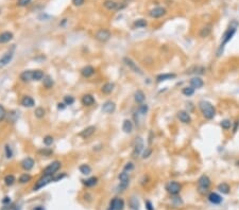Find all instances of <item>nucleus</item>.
<instances>
[{
    "label": "nucleus",
    "mask_w": 239,
    "mask_h": 210,
    "mask_svg": "<svg viewBox=\"0 0 239 210\" xmlns=\"http://www.w3.org/2000/svg\"><path fill=\"white\" fill-rule=\"evenodd\" d=\"M237 27H238V24L236 21H233L231 24V26L226 29V31L224 32V34L222 35V40H221V43H220V46L217 50V56H220L221 55L222 51H223L224 47L229 40L233 38V36L235 35L236 31H237Z\"/></svg>",
    "instance_id": "nucleus-1"
},
{
    "label": "nucleus",
    "mask_w": 239,
    "mask_h": 210,
    "mask_svg": "<svg viewBox=\"0 0 239 210\" xmlns=\"http://www.w3.org/2000/svg\"><path fill=\"white\" fill-rule=\"evenodd\" d=\"M199 109H200L202 116L207 120H212L216 116V108L210 101L202 100L199 102Z\"/></svg>",
    "instance_id": "nucleus-2"
},
{
    "label": "nucleus",
    "mask_w": 239,
    "mask_h": 210,
    "mask_svg": "<svg viewBox=\"0 0 239 210\" xmlns=\"http://www.w3.org/2000/svg\"><path fill=\"white\" fill-rule=\"evenodd\" d=\"M198 192L200 194L204 195L208 192L210 188V185H212V181H210V178L207 176V175H201L198 179Z\"/></svg>",
    "instance_id": "nucleus-3"
},
{
    "label": "nucleus",
    "mask_w": 239,
    "mask_h": 210,
    "mask_svg": "<svg viewBox=\"0 0 239 210\" xmlns=\"http://www.w3.org/2000/svg\"><path fill=\"white\" fill-rule=\"evenodd\" d=\"M118 178H119L120 183H119V186L117 188V191L118 192H123L126 191V189L129 187V184H130V175L129 173L126 172V171H122L119 175H118Z\"/></svg>",
    "instance_id": "nucleus-4"
},
{
    "label": "nucleus",
    "mask_w": 239,
    "mask_h": 210,
    "mask_svg": "<svg viewBox=\"0 0 239 210\" xmlns=\"http://www.w3.org/2000/svg\"><path fill=\"white\" fill-rule=\"evenodd\" d=\"M53 181V175H45L43 174V176L39 177L37 179V181L35 183L33 187V190L34 191H38L41 190V188H44L45 186H47L48 184Z\"/></svg>",
    "instance_id": "nucleus-5"
},
{
    "label": "nucleus",
    "mask_w": 239,
    "mask_h": 210,
    "mask_svg": "<svg viewBox=\"0 0 239 210\" xmlns=\"http://www.w3.org/2000/svg\"><path fill=\"white\" fill-rule=\"evenodd\" d=\"M61 167H62L61 161L54 160V161H52L51 163H49V165H48L47 167H46L45 169L43 170V174H45V175H54L55 173L57 172V171L61 169Z\"/></svg>",
    "instance_id": "nucleus-6"
},
{
    "label": "nucleus",
    "mask_w": 239,
    "mask_h": 210,
    "mask_svg": "<svg viewBox=\"0 0 239 210\" xmlns=\"http://www.w3.org/2000/svg\"><path fill=\"white\" fill-rule=\"evenodd\" d=\"M145 149V144H143V139L141 137H137L135 139V143H134V149H133V153L132 156L134 158H137L139 155L143 152Z\"/></svg>",
    "instance_id": "nucleus-7"
},
{
    "label": "nucleus",
    "mask_w": 239,
    "mask_h": 210,
    "mask_svg": "<svg viewBox=\"0 0 239 210\" xmlns=\"http://www.w3.org/2000/svg\"><path fill=\"white\" fill-rule=\"evenodd\" d=\"M181 189H182V186L178 183V181H169L168 184L166 185V190L168 193H170L171 195H176L181 192Z\"/></svg>",
    "instance_id": "nucleus-8"
},
{
    "label": "nucleus",
    "mask_w": 239,
    "mask_h": 210,
    "mask_svg": "<svg viewBox=\"0 0 239 210\" xmlns=\"http://www.w3.org/2000/svg\"><path fill=\"white\" fill-rule=\"evenodd\" d=\"M95 37L97 40L101 41V43H105L111 38V32L108 29H100L96 32Z\"/></svg>",
    "instance_id": "nucleus-9"
},
{
    "label": "nucleus",
    "mask_w": 239,
    "mask_h": 210,
    "mask_svg": "<svg viewBox=\"0 0 239 210\" xmlns=\"http://www.w3.org/2000/svg\"><path fill=\"white\" fill-rule=\"evenodd\" d=\"M123 207H124L123 200L120 197H115L111 200L108 210H123Z\"/></svg>",
    "instance_id": "nucleus-10"
},
{
    "label": "nucleus",
    "mask_w": 239,
    "mask_h": 210,
    "mask_svg": "<svg viewBox=\"0 0 239 210\" xmlns=\"http://www.w3.org/2000/svg\"><path fill=\"white\" fill-rule=\"evenodd\" d=\"M123 63L126 64V65L129 67V68L131 69L133 72L138 73V74H143V70L139 68V67L137 66V64H136L132 59H130V57H124V59H123Z\"/></svg>",
    "instance_id": "nucleus-11"
},
{
    "label": "nucleus",
    "mask_w": 239,
    "mask_h": 210,
    "mask_svg": "<svg viewBox=\"0 0 239 210\" xmlns=\"http://www.w3.org/2000/svg\"><path fill=\"white\" fill-rule=\"evenodd\" d=\"M13 56H14V47L12 48V50H9V51L0 59V69L8 65V64L12 61Z\"/></svg>",
    "instance_id": "nucleus-12"
},
{
    "label": "nucleus",
    "mask_w": 239,
    "mask_h": 210,
    "mask_svg": "<svg viewBox=\"0 0 239 210\" xmlns=\"http://www.w3.org/2000/svg\"><path fill=\"white\" fill-rule=\"evenodd\" d=\"M166 13H167L166 9L162 8V6H157V8H154L150 11L149 15H150V17H152V18H161L166 15Z\"/></svg>",
    "instance_id": "nucleus-13"
},
{
    "label": "nucleus",
    "mask_w": 239,
    "mask_h": 210,
    "mask_svg": "<svg viewBox=\"0 0 239 210\" xmlns=\"http://www.w3.org/2000/svg\"><path fill=\"white\" fill-rule=\"evenodd\" d=\"M102 113L103 114H108V115H111L113 114L114 112L116 110V104L113 102V101H106L103 105H102V108H101Z\"/></svg>",
    "instance_id": "nucleus-14"
},
{
    "label": "nucleus",
    "mask_w": 239,
    "mask_h": 210,
    "mask_svg": "<svg viewBox=\"0 0 239 210\" xmlns=\"http://www.w3.org/2000/svg\"><path fill=\"white\" fill-rule=\"evenodd\" d=\"M212 31H213V25L206 24L205 26H203L200 29V31H199V36H200L201 38H206L212 34Z\"/></svg>",
    "instance_id": "nucleus-15"
},
{
    "label": "nucleus",
    "mask_w": 239,
    "mask_h": 210,
    "mask_svg": "<svg viewBox=\"0 0 239 210\" xmlns=\"http://www.w3.org/2000/svg\"><path fill=\"white\" fill-rule=\"evenodd\" d=\"M178 119L184 124H189L191 122V117H190L189 113L186 112V110H180V112H178Z\"/></svg>",
    "instance_id": "nucleus-16"
},
{
    "label": "nucleus",
    "mask_w": 239,
    "mask_h": 210,
    "mask_svg": "<svg viewBox=\"0 0 239 210\" xmlns=\"http://www.w3.org/2000/svg\"><path fill=\"white\" fill-rule=\"evenodd\" d=\"M34 159L31 158V157H25L22 160V162H20V166H22V168L24 169L25 171H30L33 169L34 167Z\"/></svg>",
    "instance_id": "nucleus-17"
},
{
    "label": "nucleus",
    "mask_w": 239,
    "mask_h": 210,
    "mask_svg": "<svg viewBox=\"0 0 239 210\" xmlns=\"http://www.w3.org/2000/svg\"><path fill=\"white\" fill-rule=\"evenodd\" d=\"M95 132H96V126L90 125V126L85 128L79 135H80V137H82L83 139H87V138H89L90 136H92V134H94Z\"/></svg>",
    "instance_id": "nucleus-18"
},
{
    "label": "nucleus",
    "mask_w": 239,
    "mask_h": 210,
    "mask_svg": "<svg viewBox=\"0 0 239 210\" xmlns=\"http://www.w3.org/2000/svg\"><path fill=\"white\" fill-rule=\"evenodd\" d=\"M81 102H82V104L84 106H92L94 105L95 103H96V100H95L94 96L90 94H84V96L82 97V99H81Z\"/></svg>",
    "instance_id": "nucleus-19"
},
{
    "label": "nucleus",
    "mask_w": 239,
    "mask_h": 210,
    "mask_svg": "<svg viewBox=\"0 0 239 210\" xmlns=\"http://www.w3.org/2000/svg\"><path fill=\"white\" fill-rule=\"evenodd\" d=\"M190 86L194 89H200L204 86V81L200 77H194L190 80Z\"/></svg>",
    "instance_id": "nucleus-20"
},
{
    "label": "nucleus",
    "mask_w": 239,
    "mask_h": 210,
    "mask_svg": "<svg viewBox=\"0 0 239 210\" xmlns=\"http://www.w3.org/2000/svg\"><path fill=\"white\" fill-rule=\"evenodd\" d=\"M20 104H22L24 107H33L34 105H35V101H34V99L32 98V97L30 96H25L22 97V101H20Z\"/></svg>",
    "instance_id": "nucleus-21"
},
{
    "label": "nucleus",
    "mask_w": 239,
    "mask_h": 210,
    "mask_svg": "<svg viewBox=\"0 0 239 210\" xmlns=\"http://www.w3.org/2000/svg\"><path fill=\"white\" fill-rule=\"evenodd\" d=\"M95 68L92 66H85V67H83L82 69H81V74L83 75L84 78H90V77H92V75L95 74Z\"/></svg>",
    "instance_id": "nucleus-22"
},
{
    "label": "nucleus",
    "mask_w": 239,
    "mask_h": 210,
    "mask_svg": "<svg viewBox=\"0 0 239 210\" xmlns=\"http://www.w3.org/2000/svg\"><path fill=\"white\" fill-rule=\"evenodd\" d=\"M103 6H104V8L108 11H116V10H118V9H120V6H118V3L116 1H114V0H105V1L103 2Z\"/></svg>",
    "instance_id": "nucleus-23"
},
{
    "label": "nucleus",
    "mask_w": 239,
    "mask_h": 210,
    "mask_svg": "<svg viewBox=\"0 0 239 210\" xmlns=\"http://www.w3.org/2000/svg\"><path fill=\"white\" fill-rule=\"evenodd\" d=\"M176 78V74L175 73H163V74H159L156 77V82L157 83H162V82H165V81H168V80H173Z\"/></svg>",
    "instance_id": "nucleus-24"
},
{
    "label": "nucleus",
    "mask_w": 239,
    "mask_h": 210,
    "mask_svg": "<svg viewBox=\"0 0 239 210\" xmlns=\"http://www.w3.org/2000/svg\"><path fill=\"white\" fill-rule=\"evenodd\" d=\"M20 80L22 82H31L33 81V70H25L20 73Z\"/></svg>",
    "instance_id": "nucleus-25"
},
{
    "label": "nucleus",
    "mask_w": 239,
    "mask_h": 210,
    "mask_svg": "<svg viewBox=\"0 0 239 210\" xmlns=\"http://www.w3.org/2000/svg\"><path fill=\"white\" fill-rule=\"evenodd\" d=\"M13 40V33L12 32L6 31L0 34V44H6Z\"/></svg>",
    "instance_id": "nucleus-26"
},
{
    "label": "nucleus",
    "mask_w": 239,
    "mask_h": 210,
    "mask_svg": "<svg viewBox=\"0 0 239 210\" xmlns=\"http://www.w3.org/2000/svg\"><path fill=\"white\" fill-rule=\"evenodd\" d=\"M207 198H208V200L212 203V204H215V205L220 204V203L222 202V197H220L218 193H215V192L210 193Z\"/></svg>",
    "instance_id": "nucleus-27"
},
{
    "label": "nucleus",
    "mask_w": 239,
    "mask_h": 210,
    "mask_svg": "<svg viewBox=\"0 0 239 210\" xmlns=\"http://www.w3.org/2000/svg\"><path fill=\"white\" fill-rule=\"evenodd\" d=\"M114 88H115V84L108 82V83H105V84L101 87V91H102V94H110L113 92Z\"/></svg>",
    "instance_id": "nucleus-28"
},
{
    "label": "nucleus",
    "mask_w": 239,
    "mask_h": 210,
    "mask_svg": "<svg viewBox=\"0 0 239 210\" xmlns=\"http://www.w3.org/2000/svg\"><path fill=\"white\" fill-rule=\"evenodd\" d=\"M122 131L127 134L132 133V131H133V122L129 119L124 120L123 123H122Z\"/></svg>",
    "instance_id": "nucleus-29"
},
{
    "label": "nucleus",
    "mask_w": 239,
    "mask_h": 210,
    "mask_svg": "<svg viewBox=\"0 0 239 210\" xmlns=\"http://www.w3.org/2000/svg\"><path fill=\"white\" fill-rule=\"evenodd\" d=\"M134 100L138 104H143V101L146 100V94L143 90H137L134 94Z\"/></svg>",
    "instance_id": "nucleus-30"
},
{
    "label": "nucleus",
    "mask_w": 239,
    "mask_h": 210,
    "mask_svg": "<svg viewBox=\"0 0 239 210\" xmlns=\"http://www.w3.org/2000/svg\"><path fill=\"white\" fill-rule=\"evenodd\" d=\"M53 84H54V81L50 75H45V78L43 79V85L46 89H50L52 88Z\"/></svg>",
    "instance_id": "nucleus-31"
},
{
    "label": "nucleus",
    "mask_w": 239,
    "mask_h": 210,
    "mask_svg": "<svg viewBox=\"0 0 239 210\" xmlns=\"http://www.w3.org/2000/svg\"><path fill=\"white\" fill-rule=\"evenodd\" d=\"M83 181V185H84V186L90 188V187L96 186L97 183H98V178L95 177V176H92V177H89V178H87V179H84V181Z\"/></svg>",
    "instance_id": "nucleus-32"
},
{
    "label": "nucleus",
    "mask_w": 239,
    "mask_h": 210,
    "mask_svg": "<svg viewBox=\"0 0 239 210\" xmlns=\"http://www.w3.org/2000/svg\"><path fill=\"white\" fill-rule=\"evenodd\" d=\"M129 206L132 210H139V203L136 197H132L129 200Z\"/></svg>",
    "instance_id": "nucleus-33"
},
{
    "label": "nucleus",
    "mask_w": 239,
    "mask_h": 210,
    "mask_svg": "<svg viewBox=\"0 0 239 210\" xmlns=\"http://www.w3.org/2000/svg\"><path fill=\"white\" fill-rule=\"evenodd\" d=\"M218 190H219L221 193H223V194H227V193L229 192V190H231V187H229V184L222 183L218 186Z\"/></svg>",
    "instance_id": "nucleus-34"
},
{
    "label": "nucleus",
    "mask_w": 239,
    "mask_h": 210,
    "mask_svg": "<svg viewBox=\"0 0 239 210\" xmlns=\"http://www.w3.org/2000/svg\"><path fill=\"white\" fill-rule=\"evenodd\" d=\"M45 78V74H44V71L39 70V69H36V70H33V81H41Z\"/></svg>",
    "instance_id": "nucleus-35"
},
{
    "label": "nucleus",
    "mask_w": 239,
    "mask_h": 210,
    "mask_svg": "<svg viewBox=\"0 0 239 210\" xmlns=\"http://www.w3.org/2000/svg\"><path fill=\"white\" fill-rule=\"evenodd\" d=\"M79 170H80V172L82 173L83 175H89L90 173H92V168H90L88 165H86V163L81 165L80 168H79Z\"/></svg>",
    "instance_id": "nucleus-36"
},
{
    "label": "nucleus",
    "mask_w": 239,
    "mask_h": 210,
    "mask_svg": "<svg viewBox=\"0 0 239 210\" xmlns=\"http://www.w3.org/2000/svg\"><path fill=\"white\" fill-rule=\"evenodd\" d=\"M45 114H46V110L44 109L43 107H36L35 110H34V115L37 119H41L45 117Z\"/></svg>",
    "instance_id": "nucleus-37"
},
{
    "label": "nucleus",
    "mask_w": 239,
    "mask_h": 210,
    "mask_svg": "<svg viewBox=\"0 0 239 210\" xmlns=\"http://www.w3.org/2000/svg\"><path fill=\"white\" fill-rule=\"evenodd\" d=\"M232 125H233V123H232V121H231V120H229V119L222 120V121L220 122V126H221V128H223L224 131L229 130V128H232Z\"/></svg>",
    "instance_id": "nucleus-38"
},
{
    "label": "nucleus",
    "mask_w": 239,
    "mask_h": 210,
    "mask_svg": "<svg viewBox=\"0 0 239 210\" xmlns=\"http://www.w3.org/2000/svg\"><path fill=\"white\" fill-rule=\"evenodd\" d=\"M182 94L185 97H191L194 94V88H192L191 86H186L182 89Z\"/></svg>",
    "instance_id": "nucleus-39"
},
{
    "label": "nucleus",
    "mask_w": 239,
    "mask_h": 210,
    "mask_svg": "<svg viewBox=\"0 0 239 210\" xmlns=\"http://www.w3.org/2000/svg\"><path fill=\"white\" fill-rule=\"evenodd\" d=\"M31 175L28 174V173H25V174H22L19 177V179H18V181H19L20 184H27L29 183L30 181H31Z\"/></svg>",
    "instance_id": "nucleus-40"
},
{
    "label": "nucleus",
    "mask_w": 239,
    "mask_h": 210,
    "mask_svg": "<svg viewBox=\"0 0 239 210\" xmlns=\"http://www.w3.org/2000/svg\"><path fill=\"white\" fill-rule=\"evenodd\" d=\"M14 183H15V177H14V175L9 174L4 177V184H6V186H12Z\"/></svg>",
    "instance_id": "nucleus-41"
},
{
    "label": "nucleus",
    "mask_w": 239,
    "mask_h": 210,
    "mask_svg": "<svg viewBox=\"0 0 239 210\" xmlns=\"http://www.w3.org/2000/svg\"><path fill=\"white\" fill-rule=\"evenodd\" d=\"M43 142H44V144H45L46 147H50V145L53 144V142H54V139H53L52 136L47 135V136H45V137H44Z\"/></svg>",
    "instance_id": "nucleus-42"
},
{
    "label": "nucleus",
    "mask_w": 239,
    "mask_h": 210,
    "mask_svg": "<svg viewBox=\"0 0 239 210\" xmlns=\"http://www.w3.org/2000/svg\"><path fill=\"white\" fill-rule=\"evenodd\" d=\"M38 154H41V156H50L51 154H53V151L51 149H48V147H44L41 150H38Z\"/></svg>",
    "instance_id": "nucleus-43"
},
{
    "label": "nucleus",
    "mask_w": 239,
    "mask_h": 210,
    "mask_svg": "<svg viewBox=\"0 0 239 210\" xmlns=\"http://www.w3.org/2000/svg\"><path fill=\"white\" fill-rule=\"evenodd\" d=\"M148 22L146 21L145 19H137L135 22H134V27L135 28H145L147 27Z\"/></svg>",
    "instance_id": "nucleus-44"
},
{
    "label": "nucleus",
    "mask_w": 239,
    "mask_h": 210,
    "mask_svg": "<svg viewBox=\"0 0 239 210\" xmlns=\"http://www.w3.org/2000/svg\"><path fill=\"white\" fill-rule=\"evenodd\" d=\"M64 103L66 105H72L75 103V98L72 96H65L64 97Z\"/></svg>",
    "instance_id": "nucleus-45"
},
{
    "label": "nucleus",
    "mask_w": 239,
    "mask_h": 210,
    "mask_svg": "<svg viewBox=\"0 0 239 210\" xmlns=\"http://www.w3.org/2000/svg\"><path fill=\"white\" fill-rule=\"evenodd\" d=\"M148 110H149V106H148L147 104H140L139 105V108H138V112L140 113L141 115H146L148 113Z\"/></svg>",
    "instance_id": "nucleus-46"
},
{
    "label": "nucleus",
    "mask_w": 239,
    "mask_h": 210,
    "mask_svg": "<svg viewBox=\"0 0 239 210\" xmlns=\"http://www.w3.org/2000/svg\"><path fill=\"white\" fill-rule=\"evenodd\" d=\"M4 150H6V158H12L13 157V150H12V147H11V145L6 144V147H4Z\"/></svg>",
    "instance_id": "nucleus-47"
},
{
    "label": "nucleus",
    "mask_w": 239,
    "mask_h": 210,
    "mask_svg": "<svg viewBox=\"0 0 239 210\" xmlns=\"http://www.w3.org/2000/svg\"><path fill=\"white\" fill-rule=\"evenodd\" d=\"M152 154V149L151 147H146V150L143 152V158L146 159V158H149Z\"/></svg>",
    "instance_id": "nucleus-48"
},
{
    "label": "nucleus",
    "mask_w": 239,
    "mask_h": 210,
    "mask_svg": "<svg viewBox=\"0 0 239 210\" xmlns=\"http://www.w3.org/2000/svg\"><path fill=\"white\" fill-rule=\"evenodd\" d=\"M6 117V108L3 107L1 104H0V122L3 121L4 118Z\"/></svg>",
    "instance_id": "nucleus-49"
},
{
    "label": "nucleus",
    "mask_w": 239,
    "mask_h": 210,
    "mask_svg": "<svg viewBox=\"0 0 239 210\" xmlns=\"http://www.w3.org/2000/svg\"><path fill=\"white\" fill-rule=\"evenodd\" d=\"M133 169H134V163L133 162H127L126 166L123 167V171H126V172H127V173H130Z\"/></svg>",
    "instance_id": "nucleus-50"
},
{
    "label": "nucleus",
    "mask_w": 239,
    "mask_h": 210,
    "mask_svg": "<svg viewBox=\"0 0 239 210\" xmlns=\"http://www.w3.org/2000/svg\"><path fill=\"white\" fill-rule=\"evenodd\" d=\"M32 0H17L18 6H27L29 3H31Z\"/></svg>",
    "instance_id": "nucleus-51"
},
{
    "label": "nucleus",
    "mask_w": 239,
    "mask_h": 210,
    "mask_svg": "<svg viewBox=\"0 0 239 210\" xmlns=\"http://www.w3.org/2000/svg\"><path fill=\"white\" fill-rule=\"evenodd\" d=\"M64 177H66V174H60V175H57V176H53V181H61V179H63Z\"/></svg>",
    "instance_id": "nucleus-52"
},
{
    "label": "nucleus",
    "mask_w": 239,
    "mask_h": 210,
    "mask_svg": "<svg viewBox=\"0 0 239 210\" xmlns=\"http://www.w3.org/2000/svg\"><path fill=\"white\" fill-rule=\"evenodd\" d=\"M84 1L85 0H72V3H73V6H82V4H84Z\"/></svg>",
    "instance_id": "nucleus-53"
},
{
    "label": "nucleus",
    "mask_w": 239,
    "mask_h": 210,
    "mask_svg": "<svg viewBox=\"0 0 239 210\" xmlns=\"http://www.w3.org/2000/svg\"><path fill=\"white\" fill-rule=\"evenodd\" d=\"M146 208H147V210H154V207H153L152 203L150 202V200H147V202H146Z\"/></svg>",
    "instance_id": "nucleus-54"
},
{
    "label": "nucleus",
    "mask_w": 239,
    "mask_h": 210,
    "mask_svg": "<svg viewBox=\"0 0 239 210\" xmlns=\"http://www.w3.org/2000/svg\"><path fill=\"white\" fill-rule=\"evenodd\" d=\"M66 104H65V103H59V104H57V108H59V109H61V110H63V109H65V107H66Z\"/></svg>",
    "instance_id": "nucleus-55"
},
{
    "label": "nucleus",
    "mask_w": 239,
    "mask_h": 210,
    "mask_svg": "<svg viewBox=\"0 0 239 210\" xmlns=\"http://www.w3.org/2000/svg\"><path fill=\"white\" fill-rule=\"evenodd\" d=\"M238 125H239V122H238V121H235V123H234V128H233V133H236V132H237Z\"/></svg>",
    "instance_id": "nucleus-56"
},
{
    "label": "nucleus",
    "mask_w": 239,
    "mask_h": 210,
    "mask_svg": "<svg viewBox=\"0 0 239 210\" xmlns=\"http://www.w3.org/2000/svg\"><path fill=\"white\" fill-rule=\"evenodd\" d=\"M10 202H11V198L9 197H6L3 200H2V203H3V204H8V203H10Z\"/></svg>",
    "instance_id": "nucleus-57"
},
{
    "label": "nucleus",
    "mask_w": 239,
    "mask_h": 210,
    "mask_svg": "<svg viewBox=\"0 0 239 210\" xmlns=\"http://www.w3.org/2000/svg\"><path fill=\"white\" fill-rule=\"evenodd\" d=\"M34 210H45V209H44V207H41V206H37L36 208H34Z\"/></svg>",
    "instance_id": "nucleus-58"
}]
</instances>
